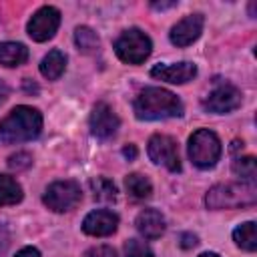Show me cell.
Segmentation results:
<instances>
[{"label":"cell","mask_w":257,"mask_h":257,"mask_svg":"<svg viewBox=\"0 0 257 257\" xmlns=\"http://www.w3.org/2000/svg\"><path fill=\"white\" fill-rule=\"evenodd\" d=\"M133 110L141 120H159V118H173L183 114V104L171 90L149 86L141 90L133 102Z\"/></svg>","instance_id":"1"},{"label":"cell","mask_w":257,"mask_h":257,"mask_svg":"<svg viewBox=\"0 0 257 257\" xmlns=\"http://www.w3.org/2000/svg\"><path fill=\"white\" fill-rule=\"evenodd\" d=\"M42 131V114L26 104L10 110L8 116L0 120V141L4 145H20L32 141Z\"/></svg>","instance_id":"2"},{"label":"cell","mask_w":257,"mask_h":257,"mask_svg":"<svg viewBox=\"0 0 257 257\" xmlns=\"http://www.w3.org/2000/svg\"><path fill=\"white\" fill-rule=\"evenodd\" d=\"M257 201V189L253 183H221L207 191L205 205L213 211L221 209H243Z\"/></svg>","instance_id":"3"},{"label":"cell","mask_w":257,"mask_h":257,"mask_svg":"<svg viewBox=\"0 0 257 257\" xmlns=\"http://www.w3.org/2000/svg\"><path fill=\"white\" fill-rule=\"evenodd\" d=\"M221 157V141L209 128H199L189 139V159L199 169H211Z\"/></svg>","instance_id":"4"},{"label":"cell","mask_w":257,"mask_h":257,"mask_svg":"<svg viewBox=\"0 0 257 257\" xmlns=\"http://www.w3.org/2000/svg\"><path fill=\"white\" fill-rule=\"evenodd\" d=\"M153 50V44H151V38L139 30V28H128L124 30L116 42H114V52L116 56L126 62V64H141L149 58Z\"/></svg>","instance_id":"5"},{"label":"cell","mask_w":257,"mask_h":257,"mask_svg":"<svg viewBox=\"0 0 257 257\" xmlns=\"http://www.w3.org/2000/svg\"><path fill=\"white\" fill-rule=\"evenodd\" d=\"M80 199H82V193L74 181H56L46 187L42 197L44 205L54 213H64L74 209L80 203Z\"/></svg>","instance_id":"6"},{"label":"cell","mask_w":257,"mask_h":257,"mask_svg":"<svg viewBox=\"0 0 257 257\" xmlns=\"http://www.w3.org/2000/svg\"><path fill=\"white\" fill-rule=\"evenodd\" d=\"M149 157L155 165H163L165 169L179 173L181 171V159H179V147L177 141L169 135H153L149 141Z\"/></svg>","instance_id":"7"},{"label":"cell","mask_w":257,"mask_h":257,"mask_svg":"<svg viewBox=\"0 0 257 257\" xmlns=\"http://www.w3.org/2000/svg\"><path fill=\"white\" fill-rule=\"evenodd\" d=\"M60 26V12L54 6H42L36 10L28 22V34L36 42L50 40Z\"/></svg>","instance_id":"8"},{"label":"cell","mask_w":257,"mask_h":257,"mask_svg":"<svg viewBox=\"0 0 257 257\" xmlns=\"http://www.w3.org/2000/svg\"><path fill=\"white\" fill-rule=\"evenodd\" d=\"M203 106L209 112H217V114L231 112L241 106V90L233 84H219L207 94Z\"/></svg>","instance_id":"9"},{"label":"cell","mask_w":257,"mask_h":257,"mask_svg":"<svg viewBox=\"0 0 257 257\" xmlns=\"http://www.w3.org/2000/svg\"><path fill=\"white\" fill-rule=\"evenodd\" d=\"M120 120L116 116V112L106 104V102H96L92 112H90V133L96 139H110L116 128H118Z\"/></svg>","instance_id":"10"},{"label":"cell","mask_w":257,"mask_h":257,"mask_svg":"<svg viewBox=\"0 0 257 257\" xmlns=\"http://www.w3.org/2000/svg\"><path fill=\"white\" fill-rule=\"evenodd\" d=\"M203 24H205L203 14H189V16H185L183 20H179L171 28V42L175 46H181V48L193 44L201 36Z\"/></svg>","instance_id":"11"},{"label":"cell","mask_w":257,"mask_h":257,"mask_svg":"<svg viewBox=\"0 0 257 257\" xmlns=\"http://www.w3.org/2000/svg\"><path fill=\"white\" fill-rule=\"evenodd\" d=\"M118 227V215L108 211V209H98V211H92L84 217L82 221V231L86 235H92V237H106V235H112Z\"/></svg>","instance_id":"12"},{"label":"cell","mask_w":257,"mask_h":257,"mask_svg":"<svg viewBox=\"0 0 257 257\" xmlns=\"http://www.w3.org/2000/svg\"><path fill=\"white\" fill-rule=\"evenodd\" d=\"M197 74V66L193 62H177V64H157L151 68V76L157 80H165L171 84H185L193 80Z\"/></svg>","instance_id":"13"},{"label":"cell","mask_w":257,"mask_h":257,"mask_svg":"<svg viewBox=\"0 0 257 257\" xmlns=\"http://www.w3.org/2000/svg\"><path fill=\"white\" fill-rule=\"evenodd\" d=\"M139 233L145 237V239H159L163 233H165V217L161 215V211L157 209H145L137 215V221H135Z\"/></svg>","instance_id":"14"},{"label":"cell","mask_w":257,"mask_h":257,"mask_svg":"<svg viewBox=\"0 0 257 257\" xmlns=\"http://www.w3.org/2000/svg\"><path fill=\"white\" fill-rule=\"evenodd\" d=\"M28 60V48L20 42H0V64L12 68Z\"/></svg>","instance_id":"15"},{"label":"cell","mask_w":257,"mask_h":257,"mask_svg":"<svg viewBox=\"0 0 257 257\" xmlns=\"http://www.w3.org/2000/svg\"><path fill=\"white\" fill-rule=\"evenodd\" d=\"M64 68H66V56L60 50H50L40 62V72L48 80H56L64 72Z\"/></svg>","instance_id":"16"},{"label":"cell","mask_w":257,"mask_h":257,"mask_svg":"<svg viewBox=\"0 0 257 257\" xmlns=\"http://www.w3.org/2000/svg\"><path fill=\"white\" fill-rule=\"evenodd\" d=\"M22 201V187L16 179L8 175H0V207L4 205H16Z\"/></svg>","instance_id":"17"},{"label":"cell","mask_w":257,"mask_h":257,"mask_svg":"<svg viewBox=\"0 0 257 257\" xmlns=\"http://www.w3.org/2000/svg\"><path fill=\"white\" fill-rule=\"evenodd\" d=\"M233 241L245 249V251H255L257 249V231H255V223L253 221H247L243 225H239L235 231H233Z\"/></svg>","instance_id":"18"},{"label":"cell","mask_w":257,"mask_h":257,"mask_svg":"<svg viewBox=\"0 0 257 257\" xmlns=\"http://www.w3.org/2000/svg\"><path fill=\"white\" fill-rule=\"evenodd\" d=\"M124 185H126V191H128L135 199H149L151 193H153L151 181H149L145 175H141V173H131V175L126 177Z\"/></svg>","instance_id":"19"},{"label":"cell","mask_w":257,"mask_h":257,"mask_svg":"<svg viewBox=\"0 0 257 257\" xmlns=\"http://www.w3.org/2000/svg\"><path fill=\"white\" fill-rule=\"evenodd\" d=\"M90 189H92V195L96 201H104V203H110V201H116V195H118V189L116 185L106 179V177H96L90 181Z\"/></svg>","instance_id":"20"},{"label":"cell","mask_w":257,"mask_h":257,"mask_svg":"<svg viewBox=\"0 0 257 257\" xmlns=\"http://www.w3.org/2000/svg\"><path fill=\"white\" fill-rule=\"evenodd\" d=\"M74 42H76L78 50H82V52H92L98 48V36L88 26H78L74 30Z\"/></svg>","instance_id":"21"},{"label":"cell","mask_w":257,"mask_h":257,"mask_svg":"<svg viewBox=\"0 0 257 257\" xmlns=\"http://www.w3.org/2000/svg\"><path fill=\"white\" fill-rule=\"evenodd\" d=\"M233 173L241 177L245 183H253L257 175V163L255 157H237L233 161Z\"/></svg>","instance_id":"22"},{"label":"cell","mask_w":257,"mask_h":257,"mask_svg":"<svg viewBox=\"0 0 257 257\" xmlns=\"http://www.w3.org/2000/svg\"><path fill=\"white\" fill-rule=\"evenodd\" d=\"M124 255L126 257H155L153 249L141 239H128L124 245Z\"/></svg>","instance_id":"23"},{"label":"cell","mask_w":257,"mask_h":257,"mask_svg":"<svg viewBox=\"0 0 257 257\" xmlns=\"http://www.w3.org/2000/svg\"><path fill=\"white\" fill-rule=\"evenodd\" d=\"M32 165V157L28 153H16L12 157H8V167L12 171H24Z\"/></svg>","instance_id":"24"},{"label":"cell","mask_w":257,"mask_h":257,"mask_svg":"<svg viewBox=\"0 0 257 257\" xmlns=\"http://www.w3.org/2000/svg\"><path fill=\"white\" fill-rule=\"evenodd\" d=\"M84 257H116V251L108 245H96V247H90Z\"/></svg>","instance_id":"25"},{"label":"cell","mask_w":257,"mask_h":257,"mask_svg":"<svg viewBox=\"0 0 257 257\" xmlns=\"http://www.w3.org/2000/svg\"><path fill=\"white\" fill-rule=\"evenodd\" d=\"M179 245H181L183 249H191V247H195V245H197V237H195L193 233H183V235H181Z\"/></svg>","instance_id":"26"},{"label":"cell","mask_w":257,"mask_h":257,"mask_svg":"<svg viewBox=\"0 0 257 257\" xmlns=\"http://www.w3.org/2000/svg\"><path fill=\"white\" fill-rule=\"evenodd\" d=\"M16 257H40V251L36 247H24L16 253Z\"/></svg>","instance_id":"27"},{"label":"cell","mask_w":257,"mask_h":257,"mask_svg":"<svg viewBox=\"0 0 257 257\" xmlns=\"http://www.w3.org/2000/svg\"><path fill=\"white\" fill-rule=\"evenodd\" d=\"M137 153H139V151H137V147H135V145H126V147L122 149V157H124V159H128V161L137 159Z\"/></svg>","instance_id":"28"},{"label":"cell","mask_w":257,"mask_h":257,"mask_svg":"<svg viewBox=\"0 0 257 257\" xmlns=\"http://www.w3.org/2000/svg\"><path fill=\"white\" fill-rule=\"evenodd\" d=\"M6 245H8V233H6V229L0 225V253H4Z\"/></svg>","instance_id":"29"},{"label":"cell","mask_w":257,"mask_h":257,"mask_svg":"<svg viewBox=\"0 0 257 257\" xmlns=\"http://www.w3.org/2000/svg\"><path fill=\"white\" fill-rule=\"evenodd\" d=\"M8 94H10V88H8V84L4 82V80H0V104L8 98Z\"/></svg>","instance_id":"30"},{"label":"cell","mask_w":257,"mask_h":257,"mask_svg":"<svg viewBox=\"0 0 257 257\" xmlns=\"http://www.w3.org/2000/svg\"><path fill=\"white\" fill-rule=\"evenodd\" d=\"M177 6V2H153V8L157 10H165V8H173Z\"/></svg>","instance_id":"31"},{"label":"cell","mask_w":257,"mask_h":257,"mask_svg":"<svg viewBox=\"0 0 257 257\" xmlns=\"http://www.w3.org/2000/svg\"><path fill=\"white\" fill-rule=\"evenodd\" d=\"M199 257H219L217 253H203V255H199Z\"/></svg>","instance_id":"32"}]
</instances>
